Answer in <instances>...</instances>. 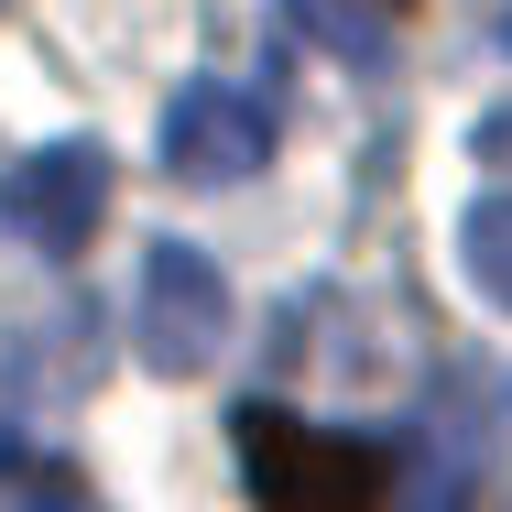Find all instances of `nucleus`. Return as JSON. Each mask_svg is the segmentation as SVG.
<instances>
[{
    "label": "nucleus",
    "instance_id": "2",
    "mask_svg": "<svg viewBox=\"0 0 512 512\" xmlns=\"http://www.w3.org/2000/svg\"><path fill=\"white\" fill-rule=\"evenodd\" d=\"M99 218H109V153L99 142H44V153H22V164L0 175V229H11L22 251H44V262L88 251Z\"/></svg>",
    "mask_w": 512,
    "mask_h": 512
},
{
    "label": "nucleus",
    "instance_id": "1",
    "mask_svg": "<svg viewBox=\"0 0 512 512\" xmlns=\"http://www.w3.org/2000/svg\"><path fill=\"white\" fill-rule=\"evenodd\" d=\"M240 480L262 512H371L393 491V447L306 425L284 404H240Z\"/></svg>",
    "mask_w": 512,
    "mask_h": 512
},
{
    "label": "nucleus",
    "instance_id": "7",
    "mask_svg": "<svg viewBox=\"0 0 512 512\" xmlns=\"http://www.w3.org/2000/svg\"><path fill=\"white\" fill-rule=\"evenodd\" d=\"M480 153H491V164H512V109H491V120H480Z\"/></svg>",
    "mask_w": 512,
    "mask_h": 512
},
{
    "label": "nucleus",
    "instance_id": "6",
    "mask_svg": "<svg viewBox=\"0 0 512 512\" xmlns=\"http://www.w3.org/2000/svg\"><path fill=\"white\" fill-rule=\"evenodd\" d=\"M458 262H469V284L491 306H512V197H480L458 218Z\"/></svg>",
    "mask_w": 512,
    "mask_h": 512
},
{
    "label": "nucleus",
    "instance_id": "4",
    "mask_svg": "<svg viewBox=\"0 0 512 512\" xmlns=\"http://www.w3.org/2000/svg\"><path fill=\"white\" fill-rule=\"evenodd\" d=\"M273 164V109L240 99V88H186V99L164 109V175H186V186H240V175H262Z\"/></svg>",
    "mask_w": 512,
    "mask_h": 512
},
{
    "label": "nucleus",
    "instance_id": "5",
    "mask_svg": "<svg viewBox=\"0 0 512 512\" xmlns=\"http://www.w3.org/2000/svg\"><path fill=\"white\" fill-rule=\"evenodd\" d=\"M295 22H306L327 55H349V66H382V44H393V22H404L414 0H284Z\"/></svg>",
    "mask_w": 512,
    "mask_h": 512
},
{
    "label": "nucleus",
    "instance_id": "3",
    "mask_svg": "<svg viewBox=\"0 0 512 512\" xmlns=\"http://www.w3.org/2000/svg\"><path fill=\"white\" fill-rule=\"evenodd\" d=\"M229 327V284L197 240H153L142 251V360L153 371H207Z\"/></svg>",
    "mask_w": 512,
    "mask_h": 512
}]
</instances>
